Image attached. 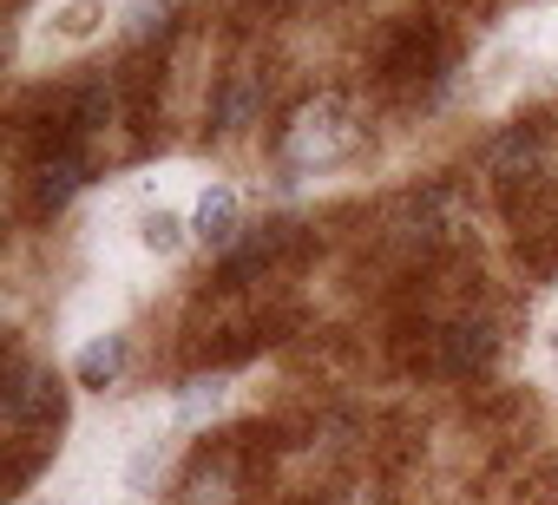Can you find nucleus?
Returning <instances> with one entry per match:
<instances>
[{
  "mask_svg": "<svg viewBox=\"0 0 558 505\" xmlns=\"http://www.w3.org/2000/svg\"><path fill=\"white\" fill-rule=\"evenodd\" d=\"M355 138H362V125H355L349 99H310V106L283 125V164H290V171H323V164L349 158Z\"/></svg>",
  "mask_w": 558,
  "mask_h": 505,
  "instance_id": "obj_1",
  "label": "nucleus"
},
{
  "mask_svg": "<svg viewBox=\"0 0 558 505\" xmlns=\"http://www.w3.org/2000/svg\"><path fill=\"white\" fill-rule=\"evenodd\" d=\"M191 236H197L204 249H236V236H243V204H236L230 184H210V190L197 197V210H191Z\"/></svg>",
  "mask_w": 558,
  "mask_h": 505,
  "instance_id": "obj_2",
  "label": "nucleus"
},
{
  "mask_svg": "<svg viewBox=\"0 0 558 505\" xmlns=\"http://www.w3.org/2000/svg\"><path fill=\"white\" fill-rule=\"evenodd\" d=\"M119 374H125V335H93L80 348V361H73V381L80 387H112Z\"/></svg>",
  "mask_w": 558,
  "mask_h": 505,
  "instance_id": "obj_3",
  "label": "nucleus"
},
{
  "mask_svg": "<svg viewBox=\"0 0 558 505\" xmlns=\"http://www.w3.org/2000/svg\"><path fill=\"white\" fill-rule=\"evenodd\" d=\"M223 401H230V374H197V381H184V387H178L171 420H178V427H197V420H210Z\"/></svg>",
  "mask_w": 558,
  "mask_h": 505,
  "instance_id": "obj_4",
  "label": "nucleus"
},
{
  "mask_svg": "<svg viewBox=\"0 0 558 505\" xmlns=\"http://www.w3.org/2000/svg\"><path fill=\"white\" fill-rule=\"evenodd\" d=\"M184 236H191V217H178L171 204H151V210H138V243L151 249V257H178V249H184Z\"/></svg>",
  "mask_w": 558,
  "mask_h": 505,
  "instance_id": "obj_5",
  "label": "nucleus"
},
{
  "mask_svg": "<svg viewBox=\"0 0 558 505\" xmlns=\"http://www.w3.org/2000/svg\"><path fill=\"white\" fill-rule=\"evenodd\" d=\"M80 184H86V164H80L73 151H53V158L40 164V184H34V190H40V204H66Z\"/></svg>",
  "mask_w": 558,
  "mask_h": 505,
  "instance_id": "obj_6",
  "label": "nucleus"
},
{
  "mask_svg": "<svg viewBox=\"0 0 558 505\" xmlns=\"http://www.w3.org/2000/svg\"><path fill=\"white\" fill-rule=\"evenodd\" d=\"M480 361H493V329L486 322L447 329V368H480Z\"/></svg>",
  "mask_w": 558,
  "mask_h": 505,
  "instance_id": "obj_7",
  "label": "nucleus"
},
{
  "mask_svg": "<svg viewBox=\"0 0 558 505\" xmlns=\"http://www.w3.org/2000/svg\"><path fill=\"white\" fill-rule=\"evenodd\" d=\"M106 27V0H66V8L53 14V34L60 40H93Z\"/></svg>",
  "mask_w": 558,
  "mask_h": 505,
  "instance_id": "obj_8",
  "label": "nucleus"
},
{
  "mask_svg": "<svg viewBox=\"0 0 558 505\" xmlns=\"http://www.w3.org/2000/svg\"><path fill=\"white\" fill-rule=\"evenodd\" d=\"M165 453H171V446H165L158 433L138 440V453H132V466H125V485H132V492H151V479L165 472Z\"/></svg>",
  "mask_w": 558,
  "mask_h": 505,
  "instance_id": "obj_9",
  "label": "nucleus"
},
{
  "mask_svg": "<svg viewBox=\"0 0 558 505\" xmlns=\"http://www.w3.org/2000/svg\"><path fill=\"white\" fill-rule=\"evenodd\" d=\"M184 505H230V466H197Z\"/></svg>",
  "mask_w": 558,
  "mask_h": 505,
  "instance_id": "obj_10",
  "label": "nucleus"
},
{
  "mask_svg": "<svg viewBox=\"0 0 558 505\" xmlns=\"http://www.w3.org/2000/svg\"><path fill=\"white\" fill-rule=\"evenodd\" d=\"M250 106H256V86H250V79H243V86H230V93H223V112H217V119H223V132H236V125L250 119Z\"/></svg>",
  "mask_w": 558,
  "mask_h": 505,
  "instance_id": "obj_11",
  "label": "nucleus"
},
{
  "mask_svg": "<svg viewBox=\"0 0 558 505\" xmlns=\"http://www.w3.org/2000/svg\"><path fill=\"white\" fill-rule=\"evenodd\" d=\"M158 27H165V0H138V8H132V34L151 40Z\"/></svg>",
  "mask_w": 558,
  "mask_h": 505,
  "instance_id": "obj_12",
  "label": "nucleus"
},
{
  "mask_svg": "<svg viewBox=\"0 0 558 505\" xmlns=\"http://www.w3.org/2000/svg\"><path fill=\"white\" fill-rule=\"evenodd\" d=\"M551 361H558V322H551Z\"/></svg>",
  "mask_w": 558,
  "mask_h": 505,
  "instance_id": "obj_13",
  "label": "nucleus"
}]
</instances>
